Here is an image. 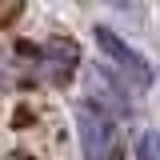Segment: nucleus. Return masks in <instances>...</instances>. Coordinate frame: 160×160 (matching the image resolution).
Masks as SVG:
<instances>
[{
  "label": "nucleus",
  "mask_w": 160,
  "mask_h": 160,
  "mask_svg": "<svg viewBox=\"0 0 160 160\" xmlns=\"http://www.w3.org/2000/svg\"><path fill=\"white\" fill-rule=\"evenodd\" d=\"M136 160H160V132H144L136 140Z\"/></svg>",
  "instance_id": "obj_5"
},
{
  "label": "nucleus",
  "mask_w": 160,
  "mask_h": 160,
  "mask_svg": "<svg viewBox=\"0 0 160 160\" xmlns=\"http://www.w3.org/2000/svg\"><path fill=\"white\" fill-rule=\"evenodd\" d=\"M88 96L96 100V108H104L108 116H124L128 112V100L116 88V80L108 76L104 68H88Z\"/></svg>",
  "instance_id": "obj_3"
},
{
  "label": "nucleus",
  "mask_w": 160,
  "mask_h": 160,
  "mask_svg": "<svg viewBox=\"0 0 160 160\" xmlns=\"http://www.w3.org/2000/svg\"><path fill=\"white\" fill-rule=\"evenodd\" d=\"M108 4H112V8H128L132 0H108Z\"/></svg>",
  "instance_id": "obj_6"
},
{
  "label": "nucleus",
  "mask_w": 160,
  "mask_h": 160,
  "mask_svg": "<svg viewBox=\"0 0 160 160\" xmlns=\"http://www.w3.org/2000/svg\"><path fill=\"white\" fill-rule=\"evenodd\" d=\"M44 60H48L52 80H64L72 68H76V44H72V40H52L48 52H44Z\"/></svg>",
  "instance_id": "obj_4"
},
{
  "label": "nucleus",
  "mask_w": 160,
  "mask_h": 160,
  "mask_svg": "<svg viewBox=\"0 0 160 160\" xmlns=\"http://www.w3.org/2000/svg\"><path fill=\"white\" fill-rule=\"evenodd\" d=\"M76 132H80L84 160H116V128H112L104 108L80 104L76 108Z\"/></svg>",
  "instance_id": "obj_1"
},
{
  "label": "nucleus",
  "mask_w": 160,
  "mask_h": 160,
  "mask_svg": "<svg viewBox=\"0 0 160 160\" xmlns=\"http://www.w3.org/2000/svg\"><path fill=\"white\" fill-rule=\"evenodd\" d=\"M96 44H100V52L112 60V64H120L128 76L136 80V88H148V84H152V64L140 56L136 48H128L112 28H96Z\"/></svg>",
  "instance_id": "obj_2"
}]
</instances>
